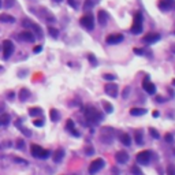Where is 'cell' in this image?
<instances>
[{
	"label": "cell",
	"instance_id": "obj_35",
	"mask_svg": "<svg viewBox=\"0 0 175 175\" xmlns=\"http://www.w3.org/2000/svg\"><path fill=\"white\" fill-rule=\"evenodd\" d=\"M129 93H130V86H126L125 90H123V93H122V97H123V99H127V97H129Z\"/></svg>",
	"mask_w": 175,
	"mask_h": 175
},
{
	"label": "cell",
	"instance_id": "obj_28",
	"mask_svg": "<svg viewBox=\"0 0 175 175\" xmlns=\"http://www.w3.org/2000/svg\"><path fill=\"white\" fill-rule=\"evenodd\" d=\"M130 171H131L133 175H142V171H141V168H140L138 166H133Z\"/></svg>",
	"mask_w": 175,
	"mask_h": 175
},
{
	"label": "cell",
	"instance_id": "obj_52",
	"mask_svg": "<svg viewBox=\"0 0 175 175\" xmlns=\"http://www.w3.org/2000/svg\"><path fill=\"white\" fill-rule=\"evenodd\" d=\"M0 7H2V0H0Z\"/></svg>",
	"mask_w": 175,
	"mask_h": 175
},
{
	"label": "cell",
	"instance_id": "obj_20",
	"mask_svg": "<svg viewBox=\"0 0 175 175\" xmlns=\"http://www.w3.org/2000/svg\"><path fill=\"white\" fill-rule=\"evenodd\" d=\"M18 96H19L21 101H26V100L29 99V96H30V92H29L26 88H22L21 90H19V95H18Z\"/></svg>",
	"mask_w": 175,
	"mask_h": 175
},
{
	"label": "cell",
	"instance_id": "obj_16",
	"mask_svg": "<svg viewBox=\"0 0 175 175\" xmlns=\"http://www.w3.org/2000/svg\"><path fill=\"white\" fill-rule=\"evenodd\" d=\"M174 3H175V0H159L157 6H159V8L162 11H167V10L172 8Z\"/></svg>",
	"mask_w": 175,
	"mask_h": 175
},
{
	"label": "cell",
	"instance_id": "obj_33",
	"mask_svg": "<svg viewBox=\"0 0 175 175\" xmlns=\"http://www.w3.org/2000/svg\"><path fill=\"white\" fill-rule=\"evenodd\" d=\"M149 131H151V136L153 137L155 140H157V138H160V134H159L157 131H156L155 129H149Z\"/></svg>",
	"mask_w": 175,
	"mask_h": 175
},
{
	"label": "cell",
	"instance_id": "obj_29",
	"mask_svg": "<svg viewBox=\"0 0 175 175\" xmlns=\"http://www.w3.org/2000/svg\"><path fill=\"white\" fill-rule=\"evenodd\" d=\"M167 175H175V166L174 164L167 166Z\"/></svg>",
	"mask_w": 175,
	"mask_h": 175
},
{
	"label": "cell",
	"instance_id": "obj_44",
	"mask_svg": "<svg viewBox=\"0 0 175 175\" xmlns=\"http://www.w3.org/2000/svg\"><path fill=\"white\" fill-rule=\"evenodd\" d=\"M112 175H121V171H119L116 167H114L112 168Z\"/></svg>",
	"mask_w": 175,
	"mask_h": 175
},
{
	"label": "cell",
	"instance_id": "obj_43",
	"mask_svg": "<svg viewBox=\"0 0 175 175\" xmlns=\"http://www.w3.org/2000/svg\"><path fill=\"white\" fill-rule=\"evenodd\" d=\"M67 3H69V4H70V6H71V7H73V8H77V3H75V2H74V0H67Z\"/></svg>",
	"mask_w": 175,
	"mask_h": 175
},
{
	"label": "cell",
	"instance_id": "obj_8",
	"mask_svg": "<svg viewBox=\"0 0 175 175\" xmlns=\"http://www.w3.org/2000/svg\"><path fill=\"white\" fill-rule=\"evenodd\" d=\"M137 162L140 163V164H148V163L151 162L152 159V152L151 151H142L140 152L138 155H137Z\"/></svg>",
	"mask_w": 175,
	"mask_h": 175
},
{
	"label": "cell",
	"instance_id": "obj_49",
	"mask_svg": "<svg viewBox=\"0 0 175 175\" xmlns=\"http://www.w3.org/2000/svg\"><path fill=\"white\" fill-rule=\"evenodd\" d=\"M171 51H172V52H175V45H172V47H171Z\"/></svg>",
	"mask_w": 175,
	"mask_h": 175
},
{
	"label": "cell",
	"instance_id": "obj_13",
	"mask_svg": "<svg viewBox=\"0 0 175 175\" xmlns=\"http://www.w3.org/2000/svg\"><path fill=\"white\" fill-rule=\"evenodd\" d=\"M122 41H123V36L122 34H110V36H107V39H106V43L111 44V45H114V44H119Z\"/></svg>",
	"mask_w": 175,
	"mask_h": 175
},
{
	"label": "cell",
	"instance_id": "obj_12",
	"mask_svg": "<svg viewBox=\"0 0 175 175\" xmlns=\"http://www.w3.org/2000/svg\"><path fill=\"white\" fill-rule=\"evenodd\" d=\"M104 90H106V93L108 96H111V97H116L119 88H118V85H115V84H107L106 86H104Z\"/></svg>",
	"mask_w": 175,
	"mask_h": 175
},
{
	"label": "cell",
	"instance_id": "obj_11",
	"mask_svg": "<svg viewBox=\"0 0 175 175\" xmlns=\"http://www.w3.org/2000/svg\"><path fill=\"white\" fill-rule=\"evenodd\" d=\"M142 88H144V90L147 92V93H149V95H155V93H156V86H155V84L151 82L148 77L145 78V81L142 82Z\"/></svg>",
	"mask_w": 175,
	"mask_h": 175
},
{
	"label": "cell",
	"instance_id": "obj_19",
	"mask_svg": "<svg viewBox=\"0 0 175 175\" xmlns=\"http://www.w3.org/2000/svg\"><path fill=\"white\" fill-rule=\"evenodd\" d=\"M119 138H121V142L123 145H126V147H129V145L131 144V137H130L127 133H122Z\"/></svg>",
	"mask_w": 175,
	"mask_h": 175
},
{
	"label": "cell",
	"instance_id": "obj_56",
	"mask_svg": "<svg viewBox=\"0 0 175 175\" xmlns=\"http://www.w3.org/2000/svg\"><path fill=\"white\" fill-rule=\"evenodd\" d=\"M174 6H175V3H174Z\"/></svg>",
	"mask_w": 175,
	"mask_h": 175
},
{
	"label": "cell",
	"instance_id": "obj_9",
	"mask_svg": "<svg viewBox=\"0 0 175 175\" xmlns=\"http://www.w3.org/2000/svg\"><path fill=\"white\" fill-rule=\"evenodd\" d=\"M18 39L21 40V41H26V43H34L36 40V36L33 34L30 30H25V32H21L19 34H18Z\"/></svg>",
	"mask_w": 175,
	"mask_h": 175
},
{
	"label": "cell",
	"instance_id": "obj_6",
	"mask_svg": "<svg viewBox=\"0 0 175 175\" xmlns=\"http://www.w3.org/2000/svg\"><path fill=\"white\" fill-rule=\"evenodd\" d=\"M104 164H106V162H104L103 159H96V160H93V162L90 163V166H89V174H90V175L97 174L99 171L104 167Z\"/></svg>",
	"mask_w": 175,
	"mask_h": 175
},
{
	"label": "cell",
	"instance_id": "obj_18",
	"mask_svg": "<svg viewBox=\"0 0 175 175\" xmlns=\"http://www.w3.org/2000/svg\"><path fill=\"white\" fill-rule=\"evenodd\" d=\"M0 22H4V23H14L15 18L8 15V14H0Z\"/></svg>",
	"mask_w": 175,
	"mask_h": 175
},
{
	"label": "cell",
	"instance_id": "obj_10",
	"mask_svg": "<svg viewBox=\"0 0 175 175\" xmlns=\"http://www.w3.org/2000/svg\"><path fill=\"white\" fill-rule=\"evenodd\" d=\"M142 40H144V43H147V44H155V43H157L159 40H160V34L159 33H147L144 37H142Z\"/></svg>",
	"mask_w": 175,
	"mask_h": 175
},
{
	"label": "cell",
	"instance_id": "obj_3",
	"mask_svg": "<svg viewBox=\"0 0 175 175\" xmlns=\"http://www.w3.org/2000/svg\"><path fill=\"white\" fill-rule=\"evenodd\" d=\"M142 14L141 13H137L134 15V19H133V25H131V33L133 34H140L142 32Z\"/></svg>",
	"mask_w": 175,
	"mask_h": 175
},
{
	"label": "cell",
	"instance_id": "obj_17",
	"mask_svg": "<svg viewBox=\"0 0 175 175\" xmlns=\"http://www.w3.org/2000/svg\"><path fill=\"white\" fill-rule=\"evenodd\" d=\"M63 157H64V151H63L62 148H59V149L55 151L54 156H52V159H54V162H55V163H60Z\"/></svg>",
	"mask_w": 175,
	"mask_h": 175
},
{
	"label": "cell",
	"instance_id": "obj_54",
	"mask_svg": "<svg viewBox=\"0 0 175 175\" xmlns=\"http://www.w3.org/2000/svg\"><path fill=\"white\" fill-rule=\"evenodd\" d=\"M0 114H2V110H0Z\"/></svg>",
	"mask_w": 175,
	"mask_h": 175
},
{
	"label": "cell",
	"instance_id": "obj_15",
	"mask_svg": "<svg viewBox=\"0 0 175 175\" xmlns=\"http://www.w3.org/2000/svg\"><path fill=\"white\" fill-rule=\"evenodd\" d=\"M115 159H116L118 163L125 164V163H127V160H129V153L126 151H119V152H116V155H115Z\"/></svg>",
	"mask_w": 175,
	"mask_h": 175
},
{
	"label": "cell",
	"instance_id": "obj_55",
	"mask_svg": "<svg viewBox=\"0 0 175 175\" xmlns=\"http://www.w3.org/2000/svg\"><path fill=\"white\" fill-rule=\"evenodd\" d=\"M0 49H2V47H0Z\"/></svg>",
	"mask_w": 175,
	"mask_h": 175
},
{
	"label": "cell",
	"instance_id": "obj_23",
	"mask_svg": "<svg viewBox=\"0 0 175 175\" xmlns=\"http://www.w3.org/2000/svg\"><path fill=\"white\" fill-rule=\"evenodd\" d=\"M134 140H136V144L142 145V144H144V137H142V133H141V131H136V133H134Z\"/></svg>",
	"mask_w": 175,
	"mask_h": 175
},
{
	"label": "cell",
	"instance_id": "obj_26",
	"mask_svg": "<svg viewBox=\"0 0 175 175\" xmlns=\"http://www.w3.org/2000/svg\"><path fill=\"white\" fill-rule=\"evenodd\" d=\"M48 33H49V34H51V37H54V39H58V36H59V32H58V29L52 28V26H49V28H48Z\"/></svg>",
	"mask_w": 175,
	"mask_h": 175
},
{
	"label": "cell",
	"instance_id": "obj_39",
	"mask_svg": "<svg viewBox=\"0 0 175 175\" xmlns=\"http://www.w3.org/2000/svg\"><path fill=\"white\" fill-rule=\"evenodd\" d=\"M14 162H17V163H22V164H29L26 160H23V159H19V157H14Z\"/></svg>",
	"mask_w": 175,
	"mask_h": 175
},
{
	"label": "cell",
	"instance_id": "obj_40",
	"mask_svg": "<svg viewBox=\"0 0 175 175\" xmlns=\"http://www.w3.org/2000/svg\"><path fill=\"white\" fill-rule=\"evenodd\" d=\"M166 141H167V142H168V144H171V142H172V141H174L172 136H171V134H166Z\"/></svg>",
	"mask_w": 175,
	"mask_h": 175
},
{
	"label": "cell",
	"instance_id": "obj_21",
	"mask_svg": "<svg viewBox=\"0 0 175 175\" xmlns=\"http://www.w3.org/2000/svg\"><path fill=\"white\" fill-rule=\"evenodd\" d=\"M43 114V110L40 107H33V108L29 110V115L30 116H40Z\"/></svg>",
	"mask_w": 175,
	"mask_h": 175
},
{
	"label": "cell",
	"instance_id": "obj_47",
	"mask_svg": "<svg viewBox=\"0 0 175 175\" xmlns=\"http://www.w3.org/2000/svg\"><path fill=\"white\" fill-rule=\"evenodd\" d=\"M157 101H159V103H163V101H164V100H163V97H162V96H157Z\"/></svg>",
	"mask_w": 175,
	"mask_h": 175
},
{
	"label": "cell",
	"instance_id": "obj_4",
	"mask_svg": "<svg viewBox=\"0 0 175 175\" xmlns=\"http://www.w3.org/2000/svg\"><path fill=\"white\" fill-rule=\"evenodd\" d=\"M80 23L82 25V28L88 29V30H93V29H95V19H93V15H92L90 13L81 18Z\"/></svg>",
	"mask_w": 175,
	"mask_h": 175
},
{
	"label": "cell",
	"instance_id": "obj_7",
	"mask_svg": "<svg viewBox=\"0 0 175 175\" xmlns=\"http://www.w3.org/2000/svg\"><path fill=\"white\" fill-rule=\"evenodd\" d=\"M22 25H23L25 28L32 29V30L34 32L37 36H39V39H41V37H43V30H41V28H40V26L37 25V23H34V22H32L30 19H23Z\"/></svg>",
	"mask_w": 175,
	"mask_h": 175
},
{
	"label": "cell",
	"instance_id": "obj_2",
	"mask_svg": "<svg viewBox=\"0 0 175 175\" xmlns=\"http://www.w3.org/2000/svg\"><path fill=\"white\" fill-rule=\"evenodd\" d=\"M30 153H32L33 157H36V159H47V157H49L51 152L47 151V149H43L40 145L33 144L30 147Z\"/></svg>",
	"mask_w": 175,
	"mask_h": 175
},
{
	"label": "cell",
	"instance_id": "obj_46",
	"mask_svg": "<svg viewBox=\"0 0 175 175\" xmlns=\"http://www.w3.org/2000/svg\"><path fill=\"white\" fill-rule=\"evenodd\" d=\"M86 155H93V148L92 147L86 148Z\"/></svg>",
	"mask_w": 175,
	"mask_h": 175
},
{
	"label": "cell",
	"instance_id": "obj_53",
	"mask_svg": "<svg viewBox=\"0 0 175 175\" xmlns=\"http://www.w3.org/2000/svg\"><path fill=\"white\" fill-rule=\"evenodd\" d=\"M174 34H175V29H174Z\"/></svg>",
	"mask_w": 175,
	"mask_h": 175
},
{
	"label": "cell",
	"instance_id": "obj_38",
	"mask_svg": "<svg viewBox=\"0 0 175 175\" xmlns=\"http://www.w3.org/2000/svg\"><path fill=\"white\" fill-rule=\"evenodd\" d=\"M19 129L22 130V133H23L25 136H28V137L32 136V133H30V130H29V129H23V127H19Z\"/></svg>",
	"mask_w": 175,
	"mask_h": 175
},
{
	"label": "cell",
	"instance_id": "obj_37",
	"mask_svg": "<svg viewBox=\"0 0 175 175\" xmlns=\"http://www.w3.org/2000/svg\"><path fill=\"white\" fill-rule=\"evenodd\" d=\"M90 7H93V2H90V0H86V2H85V4H84V10H88V8H90Z\"/></svg>",
	"mask_w": 175,
	"mask_h": 175
},
{
	"label": "cell",
	"instance_id": "obj_32",
	"mask_svg": "<svg viewBox=\"0 0 175 175\" xmlns=\"http://www.w3.org/2000/svg\"><path fill=\"white\" fill-rule=\"evenodd\" d=\"M15 145H17V148H18V149H23V147H25V142H23V140H22V138H18Z\"/></svg>",
	"mask_w": 175,
	"mask_h": 175
},
{
	"label": "cell",
	"instance_id": "obj_5",
	"mask_svg": "<svg viewBox=\"0 0 175 175\" xmlns=\"http://www.w3.org/2000/svg\"><path fill=\"white\" fill-rule=\"evenodd\" d=\"M14 49H15V45H14V43L11 41V40H4V43H3V59H10V56L13 55Z\"/></svg>",
	"mask_w": 175,
	"mask_h": 175
},
{
	"label": "cell",
	"instance_id": "obj_24",
	"mask_svg": "<svg viewBox=\"0 0 175 175\" xmlns=\"http://www.w3.org/2000/svg\"><path fill=\"white\" fill-rule=\"evenodd\" d=\"M49 116H51V121L52 122H58L59 118H60V114L58 112V110H51L49 111Z\"/></svg>",
	"mask_w": 175,
	"mask_h": 175
},
{
	"label": "cell",
	"instance_id": "obj_34",
	"mask_svg": "<svg viewBox=\"0 0 175 175\" xmlns=\"http://www.w3.org/2000/svg\"><path fill=\"white\" fill-rule=\"evenodd\" d=\"M33 125L37 126V127H41V126H44V121L43 119H36V121H33Z\"/></svg>",
	"mask_w": 175,
	"mask_h": 175
},
{
	"label": "cell",
	"instance_id": "obj_25",
	"mask_svg": "<svg viewBox=\"0 0 175 175\" xmlns=\"http://www.w3.org/2000/svg\"><path fill=\"white\" fill-rule=\"evenodd\" d=\"M10 123V115H2V116H0V127H2V126H7Z\"/></svg>",
	"mask_w": 175,
	"mask_h": 175
},
{
	"label": "cell",
	"instance_id": "obj_45",
	"mask_svg": "<svg viewBox=\"0 0 175 175\" xmlns=\"http://www.w3.org/2000/svg\"><path fill=\"white\" fill-rule=\"evenodd\" d=\"M134 54H138V55H142V54H144V51H142V49H140V48H134Z\"/></svg>",
	"mask_w": 175,
	"mask_h": 175
},
{
	"label": "cell",
	"instance_id": "obj_1",
	"mask_svg": "<svg viewBox=\"0 0 175 175\" xmlns=\"http://www.w3.org/2000/svg\"><path fill=\"white\" fill-rule=\"evenodd\" d=\"M85 118H86L88 123H90V125H97L99 122L103 119L101 114H100L99 111L96 110L95 107H92V106H88L86 108H85Z\"/></svg>",
	"mask_w": 175,
	"mask_h": 175
},
{
	"label": "cell",
	"instance_id": "obj_50",
	"mask_svg": "<svg viewBox=\"0 0 175 175\" xmlns=\"http://www.w3.org/2000/svg\"><path fill=\"white\" fill-rule=\"evenodd\" d=\"M172 85H174V86H175V80H172Z\"/></svg>",
	"mask_w": 175,
	"mask_h": 175
},
{
	"label": "cell",
	"instance_id": "obj_48",
	"mask_svg": "<svg viewBox=\"0 0 175 175\" xmlns=\"http://www.w3.org/2000/svg\"><path fill=\"white\" fill-rule=\"evenodd\" d=\"M153 116H155V118L159 116V112H157V111H155V112H153Z\"/></svg>",
	"mask_w": 175,
	"mask_h": 175
},
{
	"label": "cell",
	"instance_id": "obj_22",
	"mask_svg": "<svg viewBox=\"0 0 175 175\" xmlns=\"http://www.w3.org/2000/svg\"><path fill=\"white\" fill-rule=\"evenodd\" d=\"M147 114V110L144 108H131L130 110V115H133V116H140V115H144Z\"/></svg>",
	"mask_w": 175,
	"mask_h": 175
},
{
	"label": "cell",
	"instance_id": "obj_30",
	"mask_svg": "<svg viewBox=\"0 0 175 175\" xmlns=\"http://www.w3.org/2000/svg\"><path fill=\"white\" fill-rule=\"evenodd\" d=\"M88 59L90 60V63H92L93 67L97 66V60H96V58H95V55H93V54H88Z\"/></svg>",
	"mask_w": 175,
	"mask_h": 175
},
{
	"label": "cell",
	"instance_id": "obj_27",
	"mask_svg": "<svg viewBox=\"0 0 175 175\" xmlns=\"http://www.w3.org/2000/svg\"><path fill=\"white\" fill-rule=\"evenodd\" d=\"M103 107H104V110H106V112H108V114H111L114 111L112 104H110V103H107V101H103Z\"/></svg>",
	"mask_w": 175,
	"mask_h": 175
},
{
	"label": "cell",
	"instance_id": "obj_51",
	"mask_svg": "<svg viewBox=\"0 0 175 175\" xmlns=\"http://www.w3.org/2000/svg\"><path fill=\"white\" fill-rule=\"evenodd\" d=\"M55 2H58V3H59V2H62V0H55Z\"/></svg>",
	"mask_w": 175,
	"mask_h": 175
},
{
	"label": "cell",
	"instance_id": "obj_14",
	"mask_svg": "<svg viewBox=\"0 0 175 175\" xmlns=\"http://www.w3.org/2000/svg\"><path fill=\"white\" fill-rule=\"evenodd\" d=\"M108 14H107V11H104V10H100L99 13H97V21H99V25L100 26H106L107 25V22H108Z\"/></svg>",
	"mask_w": 175,
	"mask_h": 175
},
{
	"label": "cell",
	"instance_id": "obj_31",
	"mask_svg": "<svg viewBox=\"0 0 175 175\" xmlns=\"http://www.w3.org/2000/svg\"><path fill=\"white\" fill-rule=\"evenodd\" d=\"M66 129H69L70 131H73V130H74V122L71 121V119H69V121H67V123H66Z\"/></svg>",
	"mask_w": 175,
	"mask_h": 175
},
{
	"label": "cell",
	"instance_id": "obj_36",
	"mask_svg": "<svg viewBox=\"0 0 175 175\" xmlns=\"http://www.w3.org/2000/svg\"><path fill=\"white\" fill-rule=\"evenodd\" d=\"M103 78H104V80H107V81H114L115 75H112V74H104Z\"/></svg>",
	"mask_w": 175,
	"mask_h": 175
},
{
	"label": "cell",
	"instance_id": "obj_42",
	"mask_svg": "<svg viewBox=\"0 0 175 175\" xmlns=\"http://www.w3.org/2000/svg\"><path fill=\"white\" fill-rule=\"evenodd\" d=\"M41 49H43V47H41V45H37V47H34L33 52H34V54H39V52H41Z\"/></svg>",
	"mask_w": 175,
	"mask_h": 175
},
{
	"label": "cell",
	"instance_id": "obj_41",
	"mask_svg": "<svg viewBox=\"0 0 175 175\" xmlns=\"http://www.w3.org/2000/svg\"><path fill=\"white\" fill-rule=\"evenodd\" d=\"M6 7H13L14 6V0H6Z\"/></svg>",
	"mask_w": 175,
	"mask_h": 175
}]
</instances>
